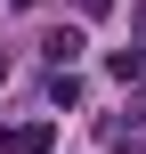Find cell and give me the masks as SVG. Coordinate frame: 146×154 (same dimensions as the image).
<instances>
[{
    "label": "cell",
    "mask_w": 146,
    "mask_h": 154,
    "mask_svg": "<svg viewBox=\"0 0 146 154\" xmlns=\"http://www.w3.org/2000/svg\"><path fill=\"white\" fill-rule=\"evenodd\" d=\"M0 146L8 154H49L57 146V122H16V130H0Z\"/></svg>",
    "instance_id": "6da1fadb"
},
{
    "label": "cell",
    "mask_w": 146,
    "mask_h": 154,
    "mask_svg": "<svg viewBox=\"0 0 146 154\" xmlns=\"http://www.w3.org/2000/svg\"><path fill=\"white\" fill-rule=\"evenodd\" d=\"M81 49H89V41H81V32H49V65H73V57H81Z\"/></svg>",
    "instance_id": "7a4b0ae2"
}]
</instances>
